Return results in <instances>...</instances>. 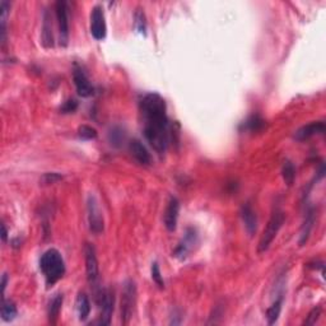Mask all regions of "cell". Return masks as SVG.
<instances>
[{"instance_id": "1", "label": "cell", "mask_w": 326, "mask_h": 326, "mask_svg": "<svg viewBox=\"0 0 326 326\" xmlns=\"http://www.w3.org/2000/svg\"><path fill=\"white\" fill-rule=\"evenodd\" d=\"M143 120H144L145 139L157 153L166 152L169 144V121L167 118L166 101L158 93L145 94L140 102Z\"/></svg>"}, {"instance_id": "2", "label": "cell", "mask_w": 326, "mask_h": 326, "mask_svg": "<svg viewBox=\"0 0 326 326\" xmlns=\"http://www.w3.org/2000/svg\"><path fill=\"white\" fill-rule=\"evenodd\" d=\"M40 268L45 275L48 285L56 283L65 274V263L56 248H50L43 252L40 260Z\"/></svg>"}, {"instance_id": "3", "label": "cell", "mask_w": 326, "mask_h": 326, "mask_svg": "<svg viewBox=\"0 0 326 326\" xmlns=\"http://www.w3.org/2000/svg\"><path fill=\"white\" fill-rule=\"evenodd\" d=\"M136 284L131 279L125 281L122 293H121V323L127 325L133 319L136 305Z\"/></svg>"}, {"instance_id": "4", "label": "cell", "mask_w": 326, "mask_h": 326, "mask_svg": "<svg viewBox=\"0 0 326 326\" xmlns=\"http://www.w3.org/2000/svg\"><path fill=\"white\" fill-rule=\"evenodd\" d=\"M284 223V214L282 210H275L272 214L270 219H269L268 224H266L265 230H264L263 235H261V239L259 242V251L260 254H263L270 247L272 242L274 241V239L278 235L279 230L282 228Z\"/></svg>"}, {"instance_id": "5", "label": "cell", "mask_w": 326, "mask_h": 326, "mask_svg": "<svg viewBox=\"0 0 326 326\" xmlns=\"http://www.w3.org/2000/svg\"><path fill=\"white\" fill-rule=\"evenodd\" d=\"M55 13L58 19L60 45L67 46L69 41V17H68V3L65 0H58L55 3Z\"/></svg>"}, {"instance_id": "6", "label": "cell", "mask_w": 326, "mask_h": 326, "mask_svg": "<svg viewBox=\"0 0 326 326\" xmlns=\"http://www.w3.org/2000/svg\"><path fill=\"white\" fill-rule=\"evenodd\" d=\"M88 222H89V230L96 235H100L103 231V215L100 210L98 203L93 195L88 197Z\"/></svg>"}, {"instance_id": "7", "label": "cell", "mask_w": 326, "mask_h": 326, "mask_svg": "<svg viewBox=\"0 0 326 326\" xmlns=\"http://www.w3.org/2000/svg\"><path fill=\"white\" fill-rule=\"evenodd\" d=\"M91 34L96 40H103L106 37V21L102 6L96 5L91 14Z\"/></svg>"}, {"instance_id": "8", "label": "cell", "mask_w": 326, "mask_h": 326, "mask_svg": "<svg viewBox=\"0 0 326 326\" xmlns=\"http://www.w3.org/2000/svg\"><path fill=\"white\" fill-rule=\"evenodd\" d=\"M73 81H74V84H76L77 92L81 97H91L94 92L93 85L91 84V82L88 79V77L85 76V73L83 72V69L79 67L74 68V72H73Z\"/></svg>"}, {"instance_id": "9", "label": "cell", "mask_w": 326, "mask_h": 326, "mask_svg": "<svg viewBox=\"0 0 326 326\" xmlns=\"http://www.w3.org/2000/svg\"><path fill=\"white\" fill-rule=\"evenodd\" d=\"M85 270H87V279L91 284H96L98 279V261H97L96 250L92 244H85Z\"/></svg>"}, {"instance_id": "10", "label": "cell", "mask_w": 326, "mask_h": 326, "mask_svg": "<svg viewBox=\"0 0 326 326\" xmlns=\"http://www.w3.org/2000/svg\"><path fill=\"white\" fill-rule=\"evenodd\" d=\"M114 306H115L114 292L110 289L105 290V292L102 293V298H101V325H110V324H111L112 314H114Z\"/></svg>"}, {"instance_id": "11", "label": "cell", "mask_w": 326, "mask_h": 326, "mask_svg": "<svg viewBox=\"0 0 326 326\" xmlns=\"http://www.w3.org/2000/svg\"><path fill=\"white\" fill-rule=\"evenodd\" d=\"M180 213V202L177 198H169V202L167 204L166 211H164V226L169 232H173L177 226V218Z\"/></svg>"}, {"instance_id": "12", "label": "cell", "mask_w": 326, "mask_h": 326, "mask_svg": "<svg viewBox=\"0 0 326 326\" xmlns=\"http://www.w3.org/2000/svg\"><path fill=\"white\" fill-rule=\"evenodd\" d=\"M326 125L324 121H314V122H310V124L305 125L301 129H298L294 134V138L299 142H303L306 139H310L311 136L317 135V134H323L325 133Z\"/></svg>"}, {"instance_id": "13", "label": "cell", "mask_w": 326, "mask_h": 326, "mask_svg": "<svg viewBox=\"0 0 326 326\" xmlns=\"http://www.w3.org/2000/svg\"><path fill=\"white\" fill-rule=\"evenodd\" d=\"M130 152H131V156L135 158V161L142 166H149L152 163V157L151 153L148 152V149L145 148V145L143 144L140 140L134 139L130 142Z\"/></svg>"}, {"instance_id": "14", "label": "cell", "mask_w": 326, "mask_h": 326, "mask_svg": "<svg viewBox=\"0 0 326 326\" xmlns=\"http://www.w3.org/2000/svg\"><path fill=\"white\" fill-rule=\"evenodd\" d=\"M241 217L242 221H244V228L247 231V233L250 236H254V233L256 232L257 228V218L255 214L254 209L251 208L250 204H244L241 208Z\"/></svg>"}, {"instance_id": "15", "label": "cell", "mask_w": 326, "mask_h": 326, "mask_svg": "<svg viewBox=\"0 0 326 326\" xmlns=\"http://www.w3.org/2000/svg\"><path fill=\"white\" fill-rule=\"evenodd\" d=\"M77 311H78L79 320L85 321L91 314V302L85 293H79L77 297Z\"/></svg>"}, {"instance_id": "16", "label": "cell", "mask_w": 326, "mask_h": 326, "mask_svg": "<svg viewBox=\"0 0 326 326\" xmlns=\"http://www.w3.org/2000/svg\"><path fill=\"white\" fill-rule=\"evenodd\" d=\"M61 306H63V294H56V296L52 298L51 302H50V306H48V321H50V324H52V325H55L56 321H58Z\"/></svg>"}, {"instance_id": "17", "label": "cell", "mask_w": 326, "mask_h": 326, "mask_svg": "<svg viewBox=\"0 0 326 326\" xmlns=\"http://www.w3.org/2000/svg\"><path fill=\"white\" fill-rule=\"evenodd\" d=\"M42 43L45 47H52L54 46V35H52V24L50 15L47 12H45V18H43V27H42Z\"/></svg>"}, {"instance_id": "18", "label": "cell", "mask_w": 326, "mask_h": 326, "mask_svg": "<svg viewBox=\"0 0 326 326\" xmlns=\"http://www.w3.org/2000/svg\"><path fill=\"white\" fill-rule=\"evenodd\" d=\"M10 10V3L6 0H1L0 1V23H1V28H0V34H1V43H5L6 37V19H8V14Z\"/></svg>"}, {"instance_id": "19", "label": "cell", "mask_w": 326, "mask_h": 326, "mask_svg": "<svg viewBox=\"0 0 326 326\" xmlns=\"http://www.w3.org/2000/svg\"><path fill=\"white\" fill-rule=\"evenodd\" d=\"M282 305H283V297H279V298L275 299V302L268 308L266 317H268L269 325H273V324H275V321L278 320V317L282 311Z\"/></svg>"}, {"instance_id": "20", "label": "cell", "mask_w": 326, "mask_h": 326, "mask_svg": "<svg viewBox=\"0 0 326 326\" xmlns=\"http://www.w3.org/2000/svg\"><path fill=\"white\" fill-rule=\"evenodd\" d=\"M314 222H315L314 210H308L307 214H306L305 223H303L302 226V232H301V240H299V244H303L306 241H307L310 232H311L312 227H314Z\"/></svg>"}, {"instance_id": "21", "label": "cell", "mask_w": 326, "mask_h": 326, "mask_svg": "<svg viewBox=\"0 0 326 326\" xmlns=\"http://www.w3.org/2000/svg\"><path fill=\"white\" fill-rule=\"evenodd\" d=\"M282 175H283L284 182L288 185V186H292L293 182H294V178H296V168L293 166V163L290 161H285L283 164V168H282Z\"/></svg>"}, {"instance_id": "22", "label": "cell", "mask_w": 326, "mask_h": 326, "mask_svg": "<svg viewBox=\"0 0 326 326\" xmlns=\"http://www.w3.org/2000/svg\"><path fill=\"white\" fill-rule=\"evenodd\" d=\"M17 316V307L12 301H5L3 299V305H1V319L4 321H12L14 320V317Z\"/></svg>"}, {"instance_id": "23", "label": "cell", "mask_w": 326, "mask_h": 326, "mask_svg": "<svg viewBox=\"0 0 326 326\" xmlns=\"http://www.w3.org/2000/svg\"><path fill=\"white\" fill-rule=\"evenodd\" d=\"M78 135L81 136L82 139L92 140L96 139L98 134H97V130L94 127L89 126V125H82L78 129Z\"/></svg>"}, {"instance_id": "24", "label": "cell", "mask_w": 326, "mask_h": 326, "mask_svg": "<svg viewBox=\"0 0 326 326\" xmlns=\"http://www.w3.org/2000/svg\"><path fill=\"white\" fill-rule=\"evenodd\" d=\"M109 138L112 145L119 147L121 143L124 142V131H122L120 127H114V129L111 130V133L109 134Z\"/></svg>"}, {"instance_id": "25", "label": "cell", "mask_w": 326, "mask_h": 326, "mask_svg": "<svg viewBox=\"0 0 326 326\" xmlns=\"http://www.w3.org/2000/svg\"><path fill=\"white\" fill-rule=\"evenodd\" d=\"M152 278H153V281L156 282V284H157L158 287H160V288L164 287L163 277H162V274H161L160 266H158L157 263L152 264Z\"/></svg>"}, {"instance_id": "26", "label": "cell", "mask_w": 326, "mask_h": 326, "mask_svg": "<svg viewBox=\"0 0 326 326\" xmlns=\"http://www.w3.org/2000/svg\"><path fill=\"white\" fill-rule=\"evenodd\" d=\"M263 126L264 120L263 119H260L259 116H252V118H250L246 121V127L252 130V131H257V130H260Z\"/></svg>"}, {"instance_id": "27", "label": "cell", "mask_w": 326, "mask_h": 326, "mask_svg": "<svg viewBox=\"0 0 326 326\" xmlns=\"http://www.w3.org/2000/svg\"><path fill=\"white\" fill-rule=\"evenodd\" d=\"M63 180V175L58 172H47L42 176L41 178V182L43 185H50V184H55V182H59Z\"/></svg>"}, {"instance_id": "28", "label": "cell", "mask_w": 326, "mask_h": 326, "mask_svg": "<svg viewBox=\"0 0 326 326\" xmlns=\"http://www.w3.org/2000/svg\"><path fill=\"white\" fill-rule=\"evenodd\" d=\"M320 315H321V308L320 307L314 308V310H312V311L308 314L307 319L305 320V325H315V324H316V321L319 320Z\"/></svg>"}, {"instance_id": "29", "label": "cell", "mask_w": 326, "mask_h": 326, "mask_svg": "<svg viewBox=\"0 0 326 326\" xmlns=\"http://www.w3.org/2000/svg\"><path fill=\"white\" fill-rule=\"evenodd\" d=\"M135 19H136V28H138V31H139L140 34H144V31H145L144 13H142V12L136 13Z\"/></svg>"}, {"instance_id": "30", "label": "cell", "mask_w": 326, "mask_h": 326, "mask_svg": "<svg viewBox=\"0 0 326 326\" xmlns=\"http://www.w3.org/2000/svg\"><path fill=\"white\" fill-rule=\"evenodd\" d=\"M78 107V103H77L76 100H68L67 102L64 103V106L61 107V111L64 114H69V112H74Z\"/></svg>"}, {"instance_id": "31", "label": "cell", "mask_w": 326, "mask_h": 326, "mask_svg": "<svg viewBox=\"0 0 326 326\" xmlns=\"http://www.w3.org/2000/svg\"><path fill=\"white\" fill-rule=\"evenodd\" d=\"M6 282H8V275L4 274V275H3V279H1V289H3V294H4V292H5Z\"/></svg>"}, {"instance_id": "32", "label": "cell", "mask_w": 326, "mask_h": 326, "mask_svg": "<svg viewBox=\"0 0 326 326\" xmlns=\"http://www.w3.org/2000/svg\"><path fill=\"white\" fill-rule=\"evenodd\" d=\"M1 230H3V235H1V237H3V241H6V236H8V232H6V228L5 226H1Z\"/></svg>"}]
</instances>
